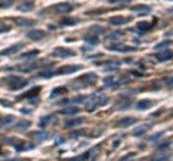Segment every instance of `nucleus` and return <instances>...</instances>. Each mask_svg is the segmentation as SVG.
Listing matches in <instances>:
<instances>
[{
  "label": "nucleus",
  "instance_id": "obj_6",
  "mask_svg": "<svg viewBox=\"0 0 173 161\" xmlns=\"http://www.w3.org/2000/svg\"><path fill=\"white\" fill-rule=\"evenodd\" d=\"M15 22L19 25V26H30L33 22L32 20H28V19H23V17H16Z\"/></svg>",
  "mask_w": 173,
  "mask_h": 161
},
{
  "label": "nucleus",
  "instance_id": "obj_1",
  "mask_svg": "<svg viewBox=\"0 0 173 161\" xmlns=\"http://www.w3.org/2000/svg\"><path fill=\"white\" fill-rule=\"evenodd\" d=\"M71 9H72V6L68 4V3H61V4H56V6L53 7V10H55L56 13H66V12H69Z\"/></svg>",
  "mask_w": 173,
  "mask_h": 161
},
{
  "label": "nucleus",
  "instance_id": "obj_20",
  "mask_svg": "<svg viewBox=\"0 0 173 161\" xmlns=\"http://www.w3.org/2000/svg\"><path fill=\"white\" fill-rule=\"evenodd\" d=\"M77 20L75 19H64L62 20V25H69V23H75Z\"/></svg>",
  "mask_w": 173,
  "mask_h": 161
},
{
  "label": "nucleus",
  "instance_id": "obj_23",
  "mask_svg": "<svg viewBox=\"0 0 173 161\" xmlns=\"http://www.w3.org/2000/svg\"><path fill=\"white\" fill-rule=\"evenodd\" d=\"M166 83H167V85H170V86H172V85H173V78H169V79L166 80Z\"/></svg>",
  "mask_w": 173,
  "mask_h": 161
},
{
  "label": "nucleus",
  "instance_id": "obj_8",
  "mask_svg": "<svg viewBox=\"0 0 173 161\" xmlns=\"http://www.w3.org/2000/svg\"><path fill=\"white\" fill-rule=\"evenodd\" d=\"M81 122H82V120H81V118H78V120L66 121V122H65V127H66V128H69V127H75V125H80Z\"/></svg>",
  "mask_w": 173,
  "mask_h": 161
},
{
  "label": "nucleus",
  "instance_id": "obj_22",
  "mask_svg": "<svg viewBox=\"0 0 173 161\" xmlns=\"http://www.w3.org/2000/svg\"><path fill=\"white\" fill-rule=\"evenodd\" d=\"M9 30V28L7 26H4V25H1L0 23V33H3V32H7Z\"/></svg>",
  "mask_w": 173,
  "mask_h": 161
},
{
  "label": "nucleus",
  "instance_id": "obj_4",
  "mask_svg": "<svg viewBox=\"0 0 173 161\" xmlns=\"http://www.w3.org/2000/svg\"><path fill=\"white\" fill-rule=\"evenodd\" d=\"M19 47H20V45H13V46H10V47H7V49L0 50V55H12V53L17 52Z\"/></svg>",
  "mask_w": 173,
  "mask_h": 161
},
{
  "label": "nucleus",
  "instance_id": "obj_12",
  "mask_svg": "<svg viewBox=\"0 0 173 161\" xmlns=\"http://www.w3.org/2000/svg\"><path fill=\"white\" fill-rule=\"evenodd\" d=\"M38 92H41V88H39V86H36V88H33L32 91H29V92H28L25 96H35Z\"/></svg>",
  "mask_w": 173,
  "mask_h": 161
},
{
  "label": "nucleus",
  "instance_id": "obj_17",
  "mask_svg": "<svg viewBox=\"0 0 173 161\" xmlns=\"http://www.w3.org/2000/svg\"><path fill=\"white\" fill-rule=\"evenodd\" d=\"M149 104H150V101H141V102L138 104V108H140V109H141V108H149V107H150Z\"/></svg>",
  "mask_w": 173,
  "mask_h": 161
},
{
  "label": "nucleus",
  "instance_id": "obj_24",
  "mask_svg": "<svg viewBox=\"0 0 173 161\" xmlns=\"http://www.w3.org/2000/svg\"><path fill=\"white\" fill-rule=\"evenodd\" d=\"M10 161H16V160H10Z\"/></svg>",
  "mask_w": 173,
  "mask_h": 161
},
{
  "label": "nucleus",
  "instance_id": "obj_13",
  "mask_svg": "<svg viewBox=\"0 0 173 161\" xmlns=\"http://www.w3.org/2000/svg\"><path fill=\"white\" fill-rule=\"evenodd\" d=\"M64 92H65V89H64V88H56V89H53V91H52L51 98H52V96H56V95H59V94H64Z\"/></svg>",
  "mask_w": 173,
  "mask_h": 161
},
{
  "label": "nucleus",
  "instance_id": "obj_3",
  "mask_svg": "<svg viewBox=\"0 0 173 161\" xmlns=\"http://www.w3.org/2000/svg\"><path fill=\"white\" fill-rule=\"evenodd\" d=\"M43 36H45V32H42V30H30L28 33V38H30V39H33V40L41 39Z\"/></svg>",
  "mask_w": 173,
  "mask_h": 161
},
{
  "label": "nucleus",
  "instance_id": "obj_11",
  "mask_svg": "<svg viewBox=\"0 0 173 161\" xmlns=\"http://www.w3.org/2000/svg\"><path fill=\"white\" fill-rule=\"evenodd\" d=\"M61 112H62V114H68V115H69V114H77V112H78V109H77L75 107H72V108H65V109H62Z\"/></svg>",
  "mask_w": 173,
  "mask_h": 161
},
{
  "label": "nucleus",
  "instance_id": "obj_14",
  "mask_svg": "<svg viewBox=\"0 0 173 161\" xmlns=\"http://www.w3.org/2000/svg\"><path fill=\"white\" fill-rule=\"evenodd\" d=\"M49 121H53V118H52L51 115H48V117L42 118V120L39 121V125H41V127H45V124H46V122H49Z\"/></svg>",
  "mask_w": 173,
  "mask_h": 161
},
{
  "label": "nucleus",
  "instance_id": "obj_18",
  "mask_svg": "<svg viewBox=\"0 0 173 161\" xmlns=\"http://www.w3.org/2000/svg\"><path fill=\"white\" fill-rule=\"evenodd\" d=\"M124 19H121V17H114V19H110V23L111 25H116V23H121Z\"/></svg>",
  "mask_w": 173,
  "mask_h": 161
},
{
  "label": "nucleus",
  "instance_id": "obj_10",
  "mask_svg": "<svg viewBox=\"0 0 173 161\" xmlns=\"http://www.w3.org/2000/svg\"><path fill=\"white\" fill-rule=\"evenodd\" d=\"M13 121V117L12 115H6L3 118H0V125H6V124H10Z\"/></svg>",
  "mask_w": 173,
  "mask_h": 161
},
{
  "label": "nucleus",
  "instance_id": "obj_2",
  "mask_svg": "<svg viewBox=\"0 0 173 161\" xmlns=\"http://www.w3.org/2000/svg\"><path fill=\"white\" fill-rule=\"evenodd\" d=\"M81 66H78V65H71V66H62L56 74H71V72H74L75 69H80Z\"/></svg>",
  "mask_w": 173,
  "mask_h": 161
},
{
  "label": "nucleus",
  "instance_id": "obj_16",
  "mask_svg": "<svg viewBox=\"0 0 173 161\" xmlns=\"http://www.w3.org/2000/svg\"><path fill=\"white\" fill-rule=\"evenodd\" d=\"M170 56V52H165V53H162V55H157V59L159 61H165L166 58H169Z\"/></svg>",
  "mask_w": 173,
  "mask_h": 161
},
{
  "label": "nucleus",
  "instance_id": "obj_19",
  "mask_svg": "<svg viewBox=\"0 0 173 161\" xmlns=\"http://www.w3.org/2000/svg\"><path fill=\"white\" fill-rule=\"evenodd\" d=\"M29 125H30L29 121H20V122L16 124V127H29Z\"/></svg>",
  "mask_w": 173,
  "mask_h": 161
},
{
  "label": "nucleus",
  "instance_id": "obj_15",
  "mask_svg": "<svg viewBox=\"0 0 173 161\" xmlns=\"http://www.w3.org/2000/svg\"><path fill=\"white\" fill-rule=\"evenodd\" d=\"M35 55H38V50H33V52L23 53V55H20V58H22V59H25V58H30V56H35Z\"/></svg>",
  "mask_w": 173,
  "mask_h": 161
},
{
  "label": "nucleus",
  "instance_id": "obj_7",
  "mask_svg": "<svg viewBox=\"0 0 173 161\" xmlns=\"http://www.w3.org/2000/svg\"><path fill=\"white\" fill-rule=\"evenodd\" d=\"M32 137H35V138H41V140H45V138H48V137H49V134H48V132H45V131H38V132H32Z\"/></svg>",
  "mask_w": 173,
  "mask_h": 161
},
{
  "label": "nucleus",
  "instance_id": "obj_9",
  "mask_svg": "<svg viewBox=\"0 0 173 161\" xmlns=\"http://www.w3.org/2000/svg\"><path fill=\"white\" fill-rule=\"evenodd\" d=\"M32 7H33V3H29V1L22 3V4H19V6H17V9H19V10H29V9H32Z\"/></svg>",
  "mask_w": 173,
  "mask_h": 161
},
{
  "label": "nucleus",
  "instance_id": "obj_5",
  "mask_svg": "<svg viewBox=\"0 0 173 161\" xmlns=\"http://www.w3.org/2000/svg\"><path fill=\"white\" fill-rule=\"evenodd\" d=\"M53 53H55V56H64V58H65V56H71V55H72L74 52H72V50H66V49H62V47H58V49H56V50H55Z\"/></svg>",
  "mask_w": 173,
  "mask_h": 161
},
{
  "label": "nucleus",
  "instance_id": "obj_21",
  "mask_svg": "<svg viewBox=\"0 0 173 161\" xmlns=\"http://www.w3.org/2000/svg\"><path fill=\"white\" fill-rule=\"evenodd\" d=\"M131 122H134V120H133V118H129V120L121 121V122H120V125H121V127H124V125H127V124H131Z\"/></svg>",
  "mask_w": 173,
  "mask_h": 161
}]
</instances>
